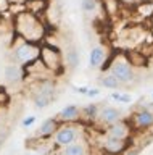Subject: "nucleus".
<instances>
[{
    "label": "nucleus",
    "mask_w": 153,
    "mask_h": 155,
    "mask_svg": "<svg viewBox=\"0 0 153 155\" xmlns=\"http://www.w3.org/2000/svg\"><path fill=\"white\" fill-rule=\"evenodd\" d=\"M13 29L15 36L27 42L42 44L45 41V23L34 13L23 12L13 16Z\"/></svg>",
    "instance_id": "obj_1"
},
{
    "label": "nucleus",
    "mask_w": 153,
    "mask_h": 155,
    "mask_svg": "<svg viewBox=\"0 0 153 155\" xmlns=\"http://www.w3.org/2000/svg\"><path fill=\"white\" fill-rule=\"evenodd\" d=\"M16 44L13 42V47L10 50V60L13 63H18L21 66H27L32 61H36L39 58L40 53V44H34V42H27L23 39L16 37Z\"/></svg>",
    "instance_id": "obj_2"
},
{
    "label": "nucleus",
    "mask_w": 153,
    "mask_h": 155,
    "mask_svg": "<svg viewBox=\"0 0 153 155\" xmlns=\"http://www.w3.org/2000/svg\"><path fill=\"white\" fill-rule=\"evenodd\" d=\"M39 60L42 61V65L47 68V71L52 76H60L61 73H65V63H63V53L56 45L53 44H40V53H39Z\"/></svg>",
    "instance_id": "obj_3"
},
{
    "label": "nucleus",
    "mask_w": 153,
    "mask_h": 155,
    "mask_svg": "<svg viewBox=\"0 0 153 155\" xmlns=\"http://www.w3.org/2000/svg\"><path fill=\"white\" fill-rule=\"evenodd\" d=\"M105 70H107L110 74H113L123 86L129 84V82L134 81V78H135L134 68L127 63V60L124 58V55L114 57L113 60H110L108 61V66L105 68Z\"/></svg>",
    "instance_id": "obj_4"
},
{
    "label": "nucleus",
    "mask_w": 153,
    "mask_h": 155,
    "mask_svg": "<svg viewBox=\"0 0 153 155\" xmlns=\"http://www.w3.org/2000/svg\"><path fill=\"white\" fill-rule=\"evenodd\" d=\"M79 126L78 123H61L60 128L56 129V133L52 137V147L63 149L66 145L79 140Z\"/></svg>",
    "instance_id": "obj_5"
},
{
    "label": "nucleus",
    "mask_w": 153,
    "mask_h": 155,
    "mask_svg": "<svg viewBox=\"0 0 153 155\" xmlns=\"http://www.w3.org/2000/svg\"><path fill=\"white\" fill-rule=\"evenodd\" d=\"M29 89H31V94H40V95H44V97H47V99H50V100H53L56 92H58L55 76L42 78V79L29 82Z\"/></svg>",
    "instance_id": "obj_6"
},
{
    "label": "nucleus",
    "mask_w": 153,
    "mask_h": 155,
    "mask_svg": "<svg viewBox=\"0 0 153 155\" xmlns=\"http://www.w3.org/2000/svg\"><path fill=\"white\" fill-rule=\"evenodd\" d=\"M127 123L132 128V131L134 129H139V131L150 129L151 126H153V111L140 107V108H137L131 115V118L127 120Z\"/></svg>",
    "instance_id": "obj_7"
},
{
    "label": "nucleus",
    "mask_w": 153,
    "mask_h": 155,
    "mask_svg": "<svg viewBox=\"0 0 153 155\" xmlns=\"http://www.w3.org/2000/svg\"><path fill=\"white\" fill-rule=\"evenodd\" d=\"M129 147H131V139H114L103 134V139L100 140V150L110 155H123Z\"/></svg>",
    "instance_id": "obj_8"
},
{
    "label": "nucleus",
    "mask_w": 153,
    "mask_h": 155,
    "mask_svg": "<svg viewBox=\"0 0 153 155\" xmlns=\"http://www.w3.org/2000/svg\"><path fill=\"white\" fill-rule=\"evenodd\" d=\"M103 134L108 136V137H114V139H131L132 137V128L129 126L127 120H119L116 123L107 126L103 129Z\"/></svg>",
    "instance_id": "obj_9"
},
{
    "label": "nucleus",
    "mask_w": 153,
    "mask_h": 155,
    "mask_svg": "<svg viewBox=\"0 0 153 155\" xmlns=\"http://www.w3.org/2000/svg\"><path fill=\"white\" fill-rule=\"evenodd\" d=\"M60 121L55 118H47L42 121V124H40V128L36 131V137L39 139V140H50L52 137H53V134L56 133V129L60 128Z\"/></svg>",
    "instance_id": "obj_10"
},
{
    "label": "nucleus",
    "mask_w": 153,
    "mask_h": 155,
    "mask_svg": "<svg viewBox=\"0 0 153 155\" xmlns=\"http://www.w3.org/2000/svg\"><path fill=\"white\" fill-rule=\"evenodd\" d=\"M3 78H5V81L8 84L16 86V84H20V82L24 81V70H23L21 65L10 61L5 68H3Z\"/></svg>",
    "instance_id": "obj_11"
},
{
    "label": "nucleus",
    "mask_w": 153,
    "mask_h": 155,
    "mask_svg": "<svg viewBox=\"0 0 153 155\" xmlns=\"http://www.w3.org/2000/svg\"><path fill=\"white\" fill-rule=\"evenodd\" d=\"M60 123H78L81 121V108L76 104H69L63 107L55 116Z\"/></svg>",
    "instance_id": "obj_12"
},
{
    "label": "nucleus",
    "mask_w": 153,
    "mask_h": 155,
    "mask_svg": "<svg viewBox=\"0 0 153 155\" xmlns=\"http://www.w3.org/2000/svg\"><path fill=\"white\" fill-rule=\"evenodd\" d=\"M119 120H123L121 110L114 108V107H103V108H100L98 116H97V121L102 126H110Z\"/></svg>",
    "instance_id": "obj_13"
},
{
    "label": "nucleus",
    "mask_w": 153,
    "mask_h": 155,
    "mask_svg": "<svg viewBox=\"0 0 153 155\" xmlns=\"http://www.w3.org/2000/svg\"><path fill=\"white\" fill-rule=\"evenodd\" d=\"M124 58L127 60V63L131 65L132 68H142V66H147L148 65V58L143 52H139V50H127L123 53Z\"/></svg>",
    "instance_id": "obj_14"
},
{
    "label": "nucleus",
    "mask_w": 153,
    "mask_h": 155,
    "mask_svg": "<svg viewBox=\"0 0 153 155\" xmlns=\"http://www.w3.org/2000/svg\"><path fill=\"white\" fill-rule=\"evenodd\" d=\"M61 53H63L65 70H69L71 71V70H74V68L79 65V52H78V48H76L73 44L66 47V50L61 52Z\"/></svg>",
    "instance_id": "obj_15"
},
{
    "label": "nucleus",
    "mask_w": 153,
    "mask_h": 155,
    "mask_svg": "<svg viewBox=\"0 0 153 155\" xmlns=\"http://www.w3.org/2000/svg\"><path fill=\"white\" fill-rule=\"evenodd\" d=\"M105 58H107V52H105V48L102 45L92 47V50L89 53V66L92 70L94 68H100L102 63L105 61Z\"/></svg>",
    "instance_id": "obj_16"
},
{
    "label": "nucleus",
    "mask_w": 153,
    "mask_h": 155,
    "mask_svg": "<svg viewBox=\"0 0 153 155\" xmlns=\"http://www.w3.org/2000/svg\"><path fill=\"white\" fill-rule=\"evenodd\" d=\"M60 155H87V145L81 140H76V142L61 149Z\"/></svg>",
    "instance_id": "obj_17"
},
{
    "label": "nucleus",
    "mask_w": 153,
    "mask_h": 155,
    "mask_svg": "<svg viewBox=\"0 0 153 155\" xmlns=\"http://www.w3.org/2000/svg\"><path fill=\"white\" fill-rule=\"evenodd\" d=\"M98 111H100V105L98 104H89L81 108V120H85L89 123H94L97 121V116H98Z\"/></svg>",
    "instance_id": "obj_18"
},
{
    "label": "nucleus",
    "mask_w": 153,
    "mask_h": 155,
    "mask_svg": "<svg viewBox=\"0 0 153 155\" xmlns=\"http://www.w3.org/2000/svg\"><path fill=\"white\" fill-rule=\"evenodd\" d=\"M100 84H102L103 87H107V89H111V91H116V89H119V87H123L121 82H119L113 74H110L108 71L100 76Z\"/></svg>",
    "instance_id": "obj_19"
},
{
    "label": "nucleus",
    "mask_w": 153,
    "mask_h": 155,
    "mask_svg": "<svg viewBox=\"0 0 153 155\" xmlns=\"http://www.w3.org/2000/svg\"><path fill=\"white\" fill-rule=\"evenodd\" d=\"M103 10L105 13L113 16V15H116L119 12V2L118 0H103Z\"/></svg>",
    "instance_id": "obj_20"
},
{
    "label": "nucleus",
    "mask_w": 153,
    "mask_h": 155,
    "mask_svg": "<svg viewBox=\"0 0 153 155\" xmlns=\"http://www.w3.org/2000/svg\"><path fill=\"white\" fill-rule=\"evenodd\" d=\"M31 97H32V102H34L36 108H47L52 104L50 99H47V97L40 95V94H31Z\"/></svg>",
    "instance_id": "obj_21"
},
{
    "label": "nucleus",
    "mask_w": 153,
    "mask_h": 155,
    "mask_svg": "<svg viewBox=\"0 0 153 155\" xmlns=\"http://www.w3.org/2000/svg\"><path fill=\"white\" fill-rule=\"evenodd\" d=\"M98 7V0H82L81 2V8L85 13H94Z\"/></svg>",
    "instance_id": "obj_22"
},
{
    "label": "nucleus",
    "mask_w": 153,
    "mask_h": 155,
    "mask_svg": "<svg viewBox=\"0 0 153 155\" xmlns=\"http://www.w3.org/2000/svg\"><path fill=\"white\" fill-rule=\"evenodd\" d=\"M111 99L119 102V104H129V102H131V95L124 94V92H116V91H114L111 94Z\"/></svg>",
    "instance_id": "obj_23"
},
{
    "label": "nucleus",
    "mask_w": 153,
    "mask_h": 155,
    "mask_svg": "<svg viewBox=\"0 0 153 155\" xmlns=\"http://www.w3.org/2000/svg\"><path fill=\"white\" fill-rule=\"evenodd\" d=\"M10 104V94L7 92V89L0 87V107H7Z\"/></svg>",
    "instance_id": "obj_24"
},
{
    "label": "nucleus",
    "mask_w": 153,
    "mask_h": 155,
    "mask_svg": "<svg viewBox=\"0 0 153 155\" xmlns=\"http://www.w3.org/2000/svg\"><path fill=\"white\" fill-rule=\"evenodd\" d=\"M36 123V116L34 115H31V116H26V118H23V121H21V126L23 128H31L32 124Z\"/></svg>",
    "instance_id": "obj_25"
},
{
    "label": "nucleus",
    "mask_w": 153,
    "mask_h": 155,
    "mask_svg": "<svg viewBox=\"0 0 153 155\" xmlns=\"http://www.w3.org/2000/svg\"><path fill=\"white\" fill-rule=\"evenodd\" d=\"M73 91L76 92V94L85 95V94H87V91H89V87H85V86H73Z\"/></svg>",
    "instance_id": "obj_26"
},
{
    "label": "nucleus",
    "mask_w": 153,
    "mask_h": 155,
    "mask_svg": "<svg viewBox=\"0 0 153 155\" xmlns=\"http://www.w3.org/2000/svg\"><path fill=\"white\" fill-rule=\"evenodd\" d=\"M139 152H140V147H129L123 155H139Z\"/></svg>",
    "instance_id": "obj_27"
},
{
    "label": "nucleus",
    "mask_w": 153,
    "mask_h": 155,
    "mask_svg": "<svg viewBox=\"0 0 153 155\" xmlns=\"http://www.w3.org/2000/svg\"><path fill=\"white\" fill-rule=\"evenodd\" d=\"M8 8H10V2L8 0H0V13L8 12Z\"/></svg>",
    "instance_id": "obj_28"
},
{
    "label": "nucleus",
    "mask_w": 153,
    "mask_h": 155,
    "mask_svg": "<svg viewBox=\"0 0 153 155\" xmlns=\"http://www.w3.org/2000/svg\"><path fill=\"white\" fill-rule=\"evenodd\" d=\"M85 95L90 97V99H92V97H97V95H100V89H97V87H94V89H89Z\"/></svg>",
    "instance_id": "obj_29"
},
{
    "label": "nucleus",
    "mask_w": 153,
    "mask_h": 155,
    "mask_svg": "<svg viewBox=\"0 0 153 155\" xmlns=\"http://www.w3.org/2000/svg\"><path fill=\"white\" fill-rule=\"evenodd\" d=\"M2 145H3V137L0 136V149H2Z\"/></svg>",
    "instance_id": "obj_30"
},
{
    "label": "nucleus",
    "mask_w": 153,
    "mask_h": 155,
    "mask_svg": "<svg viewBox=\"0 0 153 155\" xmlns=\"http://www.w3.org/2000/svg\"><path fill=\"white\" fill-rule=\"evenodd\" d=\"M26 155H37V153H26Z\"/></svg>",
    "instance_id": "obj_31"
},
{
    "label": "nucleus",
    "mask_w": 153,
    "mask_h": 155,
    "mask_svg": "<svg viewBox=\"0 0 153 155\" xmlns=\"http://www.w3.org/2000/svg\"><path fill=\"white\" fill-rule=\"evenodd\" d=\"M102 155H110V153H102Z\"/></svg>",
    "instance_id": "obj_32"
}]
</instances>
